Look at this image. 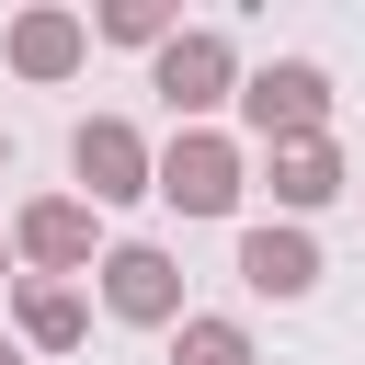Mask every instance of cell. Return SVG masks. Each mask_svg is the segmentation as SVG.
Here are the masks:
<instances>
[{
    "mask_svg": "<svg viewBox=\"0 0 365 365\" xmlns=\"http://www.w3.org/2000/svg\"><path fill=\"white\" fill-rule=\"evenodd\" d=\"M240 46H228V23H182L160 57H148V91L171 103V125H217L228 103H240Z\"/></svg>",
    "mask_w": 365,
    "mask_h": 365,
    "instance_id": "obj_1",
    "label": "cell"
},
{
    "mask_svg": "<svg viewBox=\"0 0 365 365\" xmlns=\"http://www.w3.org/2000/svg\"><path fill=\"white\" fill-rule=\"evenodd\" d=\"M240 194H251V148H240L228 125H171V148H160V205H171V217H240Z\"/></svg>",
    "mask_w": 365,
    "mask_h": 365,
    "instance_id": "obj_2",
    "label": "cell"
},
{
    "mask_svg": "<svg viewBox=\"0 0 365 365\" xmlns=\"http://www.w3.org/2000/svg\"><path fill=\"white\" fill-rule=\"evenodd\" d=\"M240 125H251V148L331 137V68H319V57H262V68L240 80Z\"/></svg>",
    "mask_w": 365,
    "mask_h": 365,
    "instance_id": "obj_3",
    "label": "cell"
},
{
    "mask_svg": "<svg viewBox=\"0 0 365 365\" xmlns=\"http://www.w3.org/2000/svg\"><path fill=\"white\" fill-rule=\"evenodd\" d=\"M68 171H80V205H137V194H160V148H148L125 114H80V125H68Z\"/></svg>",
    "mask_w": 365,
    "mask_h": 365,
    "instance_id": "obj_4",
    "label": "cell"
},
{
    "mask_svg": "<svg viewBox=\"0 0 365 365\" xmlns=\"http://www.w3.org/2000/svg\"><path fill=\"white\" fill-rule=\"evenodd\" d=\"M0 68L34 80V91L80 80V68H91V11H68V0H23V11L0 23Z\"/></svg>",
    "mask_w": 365,
    "mask_h": 365,
    "instance_id": "obj_5",
    "label": "cell"
},
{
    "mask_svg": "<svg viewBox=\"0 0 365 365\" xmlns=\"http://www.w3.org/2000/svg\"><path fill=\"white\" fill-rule=\"evenodd\" d=\"M11 251H23L34 274H57V285H68V274H103V251H114V240H103V205H80V194H34V205L11 217Z\"/></svg>",
    "mask_w": 365,
    "mask_h": 365,
    "instance_id": "obj_6",
    "label": "cell"
},
{
    "mask_svg": "<svg viewBox=\"0 0 365 365\" xmlns=\"http://www.w3.org/2000/svg\"><path fill=\"white\" fill-rule=\"evenodd\" d=\"M103 308L125 319V331H182L194 308H182V262L160 251V240H114L103 251Z\"/></svg>",
    "mask_w": 365,
    "mask_h": 365,
    "instance_id": "obj_7",
    "label": "cell"
},
{
    "mask_svg": "<svg viewBox=\"0 0 365 365\" xmlns=\"http://www.w3.org/2000/svg\"><path fill=\"white\" fill-rule=\"evenodd\" d=\"M240 285H251V297H274V308H297V297L319 285V240H308L297 217H262V228H240Z\"/></svg>",
    "mask_w": 365,
    "mask_h": 365,
    "instance_id": "obj_8",
    "label": "cell"
},
{
    "mask_svg": "<svg viewBox=\"0 0 365 365\" xmlns=\"http://www.w3.org/2000/svg\"><path fill=\"white\" fill-rule=\"evenodd\" d=\"M342 182H354V171H342V148H331V137H297V148H262V194H274V205H285L297 228H308V217H319V205H331Z\"/></svg>",
    "mask_w": 365,
    "mask_h": 365,
    "instance_id": "obj_9",
    "label": "cell"
},
{
    "mask_svg": "<svg viewBox=\"0 0 365 365\" xmlns=\"http://www.w3.org/2000/svg\"><path fill=\"white\" fill-rule=\"evenodd\" d=\"M11 331H23V354H80L91 342V297L57 285V274H23L11 285Z\"/></svg>",
    "mask_w": 365,
    "mask_h": 365,
    "instance_id": "obj_10",
    "label": "cell"
},
{
    "mask_svg": "<svg viewBox=\"0 0 365 365\" xmlns=\"http://www.w3.org/2000/svg\"><path fill=\"white\" fill-rule=\"evenodd\" d=\"M171 365H262V342H251V319H228V308H194V319L171 331Z\"/></svg>",
    "mask_w": 365,
    "mask_h": 365,
    "instance_id": "obj_11",
    "label": "cell"
},
{
    "mask_svg": "<svg viewBox=\"0 0 365 365\" xmlns=\"http://www.w3.org/2000/svg\"><path fill=\"white\" fill-rule=\"evenodd\" d=\"M171 34H182L171 0H103V11H91V46H137V57H160Z\"/></svg>",
    "mask_w": 365,
    "mask_h": 365,
    "instance_id": "obj_12",
    "label": "cell"
},
{
    "mask_svg": "<svg viewBox=\"0 0 365 365\" xmlns=\"http://www.w3.org/2000/svg\"><path fill=\"white\" fill-rule=\"evenodd\" d=\"M11 262H23V251H11V240H0V285H23V274H11Z\"/></svg>",
    "mask_w": 365,
    "mask_h": 365,
    "instance_id": "obj_13",
    "label": "cell"
},
{
    "mask_svg": "<svg viewBox=\"0 0 365 365\" xmlns=\"http://www.w3.org/2000/svg\"><path fill=\"white\" fill-rule=\"evenodd\" d=\"M0 171H11V125H0Z\"/></svg>",
    "mask_w": 365,
    "mask_h": 365,
    "instance_id": "obj_14",
    "label": "cell"
},
{
    "mask_svg": "<svg viewBox=\"0 0 365 365\" xmlns=\"http://www.w3.org/2000/svg\"><path fill=\"white\" fill-rule=\"evenodd\" d=\"M0 365H23V354H11V342H0Z\"/></svg>",
    "mask_w": 365,
    "mask_h": 365,
    "instance_id": "obj_15",
    "label": "cell"
}]
</instances>
